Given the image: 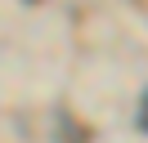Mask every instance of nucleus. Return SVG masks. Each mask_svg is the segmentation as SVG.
I'll use <instances>...</instances> for the list:
<instances>
[{
    "label": "nucleus",
    "instance_id": "nucleus-1",
    "mask_svg": "<svg viewBox=\"0 0 148 143\" xmlns=\"http://www.w3.org/2000/svg\"><path fill=\"white\" fill-rule=\"evenodd\" d=\"M139 125L148 130V94H144V112H139Z\"/></svg>",
    "mask_w": 148,
    "mask_h": 143
}]
</instances>
